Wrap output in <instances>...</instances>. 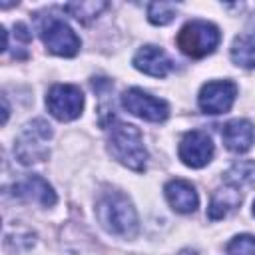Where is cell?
I'll return each mask as SVG.
<instances>
[{
    "label": "cell",
    "instance_id": "6da1fadb",
    "mask_svg": "<svg viewBox=\"0 0 255 255\" xmlns=\"http://www.w3.org/2000/svg\"><path fill=\"white\" fill-rule=\"evenodd\" d=\"M96 217L102 227L118 237L131 239L137 235L139 223L131 201L120 191H106L96 203Z\"/></svg>",
    "mask_w": 255,
    "mask_h": 255
},
{
    "label": "cell",
    "instance_id": "7a4b0ae2",
    "mask_svg": "<svg viewBox=\"0 0 255 255\" xmlns=\"http://www.w3.org/2000/svg\"><path fill=\"white\" fill-rule=\"evenodd\" d=\"M106 131H108L110 153L126 167H129L133 171H143L145 161H147V149L143 145L141 131L135 126L126 124L116 118L108 124Z\"/></svg>",
    "mask_w": 255,
    "mask_h": 255
},
{
    "label": "cell",
    "instance_id": "3957f363",
    "mask_svg": "<svg viewBox=\"0 0 255 255\" xmlns=\"http://www.w3.org/2000/svg\"><path fill=\"white\" fill-rule=\"evenodd\" d=\"M221 32L215 24L205 20L187 22L177 34V48L189 58H205L219 46Z\"/></svg>",
    "mask_w": 255,
    "mask_h": 255
},
{
    "label": "cell",
    "instance_id": "277c9868",
    "mask_svg": "<svg viewBox=\"0 0 255 255\" xmlns=\"http://www.w3.org/2000/svg\"><path fill=\"white\" fill-rule=\"evenodd\" d=\"M36 28H38V34H40L44 46L52 54L64 56V58H72V56L78 54V50H80V38L58 16H52V14L38 16Z\"/></svg>",
    "mask_w": 255,
    "mask_h": 255
},
{
    "label": "cell",
    "instance_id": "5b68a950",
    "mask_svg": "<svg viewBox=\"0 0 255 255\" xmlns=\"http://www.w3.org/2000/svg\"><path fill=\"white\" fill-rule=\"evenodd\" d=\"M52 137V129L44 120H34L30 122L24 131L18 135L14 153L22 163H36L42 161L48 155V139Z\"/></svg>",
    "mask_w": 255,
    "mask_h": 255
},
{
    "label": "cell",
    "instance_id": "8992f818",
    "mask_svg": "<svg viewBox=\"0 0 255 255\" xmlns=\"http://www.w3.org/2000/svg\"><path fill=\"white\" fill-rule=\"evenodd\" d=\"M48 112L60 122L76 120L84 110V94L78 86L72 84H56L50 88L46 96Z\"/></svg>",
    "mask_w": 255,
    "mask_h": 255
},
{
    "label": "cell",
    "instance_id": "52a82bcc",
    "mask_svg": "<svg viewBox=\"0 0 255 255\" xmlns=\"http://www.w3.org/2000/svg\"><path fill=\"white\" fill-rule=\"evenodd\" d=\"M122 106L129 114H133V116H137V118H141L145 122H153V124H159V122L167 120V116H169L167 102L143 92L141 88L126 90L122 94Z\"/></svg>",
    "mask_w": 255,
    "mask_h": 255
},
{
    "label": "cell",
    "instance_id": "ba28073f",
    "mask_svg": "<svg viewBox=\"0 0 255 255\" xmlns=\"http://www.w3.org/2000/svg\"><path fill=\"white\" fill-rule=\"evenodd\" d=\"M213 141L211 137L201 131V129H191L187 133H183L181 141H179V159L187 165V167H203L211 161L213 157Z\"/></svg>",
    "mask_w": 255,
    "mask_h": 255
},
{
    "label": "cell",
    "instance_id": "9c48e42d",
    "mask_svg": "<svg viewBox=\"0 0 255 255\" xmlns=\"http://www.w3.org/2000/svg\"><path fill=\"white\" fill-rule=\"evenodd\" d=\"M237 96V86L229 80L207 82L197 96V104L205 114H225L231 110Z\"/></svg>",
    "mask_w": 255,
    "mask_h": 255
},
{
    "label": "cell",
    "instance_id": "30bf717a",
    "mask_svg": "<svg viewBox=\"0 0 255 255\" xmlns=\"http://www.w3.org/2000/svg\"><path fill=\"white\" fill-rule=\"evenodd\" d=\"M133 66H135L139 72L147 74V76L163 78V76H167L169 70H171V60H169V56H167L161 48L147 44V46H143V48H139V50L135 52V56H133Z\"/></svg>",
    "mask_w": 255,
    "mask_h": 255
},
{
    "label": "cell",
    "instance_id": "8fae6325",
    "mask_svg": "<svg viewBox=\"0 0 255 255\" xmlns=\"http://www.w3.org/2000/svg\"><path fill=\"white\" fill-rule=\"evenodd\" d=\"M12 189H14L12 193H14L16 197H22V199H26V201L40 203V205H44V207H52V205L56 203V191L52 189V185H50L46 179H42V177H38V175H28V177H24L22 181L14 183Z\"/></svg>",
    "mask_w": 255,
    "mask_h": 255
},
{
    "label": "cell",
    "instance_id": "7c38bea8",
    "mask_svg": "<svg viewBox=\"0 0 255 255\" xmlns=\"http://www.w3.org/2000/svg\"><path fill=\"white\" fill-rule=\"evenodd\" d=\"M223 143L233 153H245L255 141V128L249 120H231L223 126Z\"/></svg>",
    "mask_w": 255,
    "mask_h": 255
},
{
    "label": "cell",
    "instance_id": "4fadbf2b",
    "mask_svg": "<svg viewBox=\"0 0 255 255\" xmlns=\"http://www.w3.org/2000/svg\"><path fill=\"white\" fill-rule=\"evenodd\" d=\"M163 193H165L167 203L177 213H191L199 205V197H197L195 187L189 181H185V179H171V181H167L165 187H163Z\"/></svg>",
    "mask_w": 255,
    "mask_h": 255
},
{
    "label": "cell",
    "instance_id": "5bb4252c",
    "mask_svg": "<svg viewBox=\"0 0 255 255\" xmlns=\"http://www.w3.org/2000/svg\"><path fill=\"white\" fill-rule=\"evenodd\" d=\"M239 203H241L239 187L225 183L223 187H219V189L213 191L211 201H209V207H207V217H209L211 221L223 219V217L229 215L235 207H239Z\"/></svg>",
    "mask_w": 255,
    "mask_h": 255
},
{
    "label": "cell",
    "instance_id": "9a60e30c",
    "mask_svg": "<svg viewBox=\"0 0 255 255\" xmlns=\"http://www.w3.org/2000/svg\"><path fill=\"white\" fill-rule=\"evenodd\" d=\"M231 60L241 68H255V36H237L231 44Z\"/></svg>",
    "mask_w": 255,
    "mask_h": 255
},
{
    "label": "cell",
    "instance_id": "2e32d148",
    "mask_svg": "<svg viewBox=\"0 0 255 255\" xmlns=\"http://www.w3.org/2000/svg\"><path fill=\"white\" fill-rule=\"evenodd\" d=\"M253 181H255V161L241 159L225 171V183L227 185L241 187V185H247V183H253Z\"/></svg>",
    "mask_w": 255,
    "mask_h": 255
},
{
    "label": "cell",
    "instance_id": "e0dca14e",
    "mask_svg": "<svg viewBox=\"0 0 255 255\" xmlns=\"http://www.w3.org/2000/svg\"><path fill=\"white\" fill-rule=\"evenodd\" d=\"M106 8H108L106 2H70V4H64V10L70 16H74L78 22H84V24L98 18L100 12Z\"/></svg>",
    "mask_w": 255,
    "mask_h": 255
},
{
    "label": "cell",
    "instance_id": "ac0fdd59",
    "mask_svg": "<svg viewBox=\"0 0 255 255\" xmlns=\"http://www.w3.org/2000/svg\"><path fill=\"white\" fill-rule=\"evenodd\" d=\"M177 6L173 2H151L147 6V20L155 26H165L175 18Z\"/></svg>",
    "mask_w": 255,
    "mask_h": 255
},
{
    "label": "cell",
    "instance_id": "d6986e66",
    "mask_svg": "<svg viewBox=\"0 0 255 255\" xmlns=\"http://www.w3.org/2000/svg\"><path fill=\"white\" fill-rule=\"evenodd\" d=\"M227 253L229 255H255V235H249V233L235 235L227 243Z\"/></svg>",
    "mask_w": 255,
    "mask_h": 255
},
{
    "label": "cell",
    "instance_id": "ffe728a7",
    "mask_svg": "<svg viewBox=\"0 0 255 255\" xmlns=\"http://www.w3.org/2000/svg\"><path fill=\"white\" fill-rule=\"evenodd\" d=\"M253 215H255V201H253Z\"/></svg>",
    "mask_w": 255,
    "mask_h": 255
}]
</instances>
